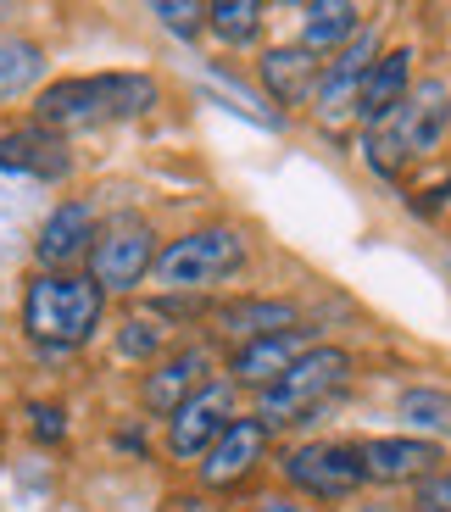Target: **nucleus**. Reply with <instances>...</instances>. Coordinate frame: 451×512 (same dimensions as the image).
<instances>
[{
    "instance_id": "nucleus-4",
    "label": "nucleus",
    "mask_w": 451,
    "mask_h": 512,
    "mask_svg": "<svg viewBox=\"0 0 451 512\" xmlns=\"http://www.w3.org/2000/svg\"><path fill=\"white\" fill-rule=\"evenodd\" d=\"M346 373H351L346 351L312 346L296 368L273 384V390H262V412H257V418L262 423H284V418H296V412H312L323 396H329V390H340V384H346Z\"/></svg>"
},
{
    "instance_id": "nucleus-22",
    "label": "nucleus",
    "mask_w": 451,
    "mask_h": 512,
    "mask_svg": "<svg viewBox=\"0 0 451 512\" xmlns=\"http://www.w3.org/2000/svg\"><path fill=\"white\" fill-rule=\"evenodd\" d=\"M401 418L429 435H451V396L446 390H407L401 396Z\"/></svg>"
},
{
    "instance_id": "nucleus-27",
    "label": "nucleus",
    "mask_w": 451,
    "mask_h": 512,
    "mask_svg": "<svg viewBox=\"0 0 451 512\" xmlns=\"http://www.w3.org/2000/svg\"><path fill=\"white\" fill-rule=\"evenodd\" d=\"M257 512H301V507H296V501H284V496H268Z\"/></svg>"
},
{
    "instance_id": "nucleus-13",
    "label": "nucleus",
    "mask_w": 451,
    "mask_h": 512,
    "mask_svg": "<svg viewBox=\"0 0 451 512\" xmlns=\"http://www.w3.org/2000/svg\"><path fill=\"white\" fill-rule=\"evenodd\" d=\"M446 84H418L407 101L396 106V112L385 117L390 128H396V140H401V151L413 156V151H435V140H440V128H446Z\"/></svg>"
},
{
    "instance_id": "nucleus-20",
    "label": "nucleus",
    "mask_w": 451,
    "mask_h": 512,
    "mask_svg": "<svg viewBox=\"0 0 451 512\" xmlns=\"http://www.w3.org/2000/svg\"><path fill=\"white\" fill-rule=\"evenodd\" d=\"M207 28L223 45H251L262 28V6L257 0H212L207 6Z\"/></svg>"
},
{
    "instance_id": "nucleus-25",
    "label": "nucleus",
    "mask_w": 451,
    "mask_h": 512,
    "mask_svg": "<svg viewBox=\"0 0 451 512\" xmlns=\"http://www.w3.org/2000/svg\"><path fill=\"white\" fill-rule=\"evenodd\" d=\"M413 512H451V474H429L418 501H413Z\"/></svg>"
},
{
    "instance_id": "nucleus-12",
    "label": "nucleus",
    "mask_w": 451,
    "mask_h": 512,
    "mask_svg": "<svg viewBox=\"0 0 451 512\" xmlns=\"http://www.w3.org/2000/svg\"><path fill=\"white\" fill-rule=\"evenodd\" d=\"M262 446H268V423L262 418H234L218 435V446L207 451V462H201V479H207V485H234V479H245L251 468H257Z\"/></svg>"
},
{
    "instance_id": "nucleus-2",
    "label": "nucleus",
    "mask_w": 451,
    "mask_h": 512,
    "mask_svg": "<svg viewBox=\"0 0 451 512\" xmlns=\"http://www.w3.org/2000/svg\"><path fill=\"white\" fill-rule=\"evenodd\" d=\"M101 307H106V295L84 273H39L23 295V329L39 346L73 351L101 329Z\"/></svg>"
},
{
    "instance_id": "nucleus-7",
    "label": "nucleus",
    "mask_w": 451,
    "mask_h": 512,
    "mask_svg": "<svg viewBox=\"0 0 451 512\" xmlns=\"http://www.w3.org/2000/svg\"><path fill=\"white\" fill-rule=\"evenodd\" d=\"M284 479L307 496H323V501H340L362 485V457L357 446H296L284 457Z\"/></svg>"
},
{
    "instance_id": "nucleus-10",
    "label": "nucleus",
    "mask_w": 451,
    "mask_h": 512,
    "mask_svg": "<svg viewBox=\"0 0 451 512\" xmlns=\"http://www.w3.org/2000/svg\"><path fill=\"white\" fill-rule=\"evenodd\" d=\"M362 457V479H379V485H407V479H429L435 474V440H368L357 446Z\"/></svg>"
},
{
    "instance_id": "nucleus-8",
    "label": "nucleus",
    "mask_w": 451,
    "mask_h": 512,
    "mask_svg": "<svg viewBox=\"0 0 451 512\" xmlns=\"http://www.w3.org/2000/svg\"><path fill=\"white\" fill-rule=\"evenodd\" d=\"M90 251H95V206H90V201H62L51 218L39 223L34 256H39L51 273L73 268L78 256H90Z\"/></svg>"
},
{
    "instance_id": "nucleus-16",
    "label": "nucleus",
    "mask_w": 451,
    "mask_h": 512,
    "mask_svg": "<svg viewBox=\"0 0 451 512\" xmlns=\"http://www.w3.org/2000/svg\"><path fill=\"white\" fill-rule=\"evenodd\" d=\"M73 156H67L62 140L39 134V128H23V134H6L0 140V173H28V179H62Z\"/></svg>"
},
{
    "instance_id": "nucleus-3",
    "label": "nucleus",
    "mask_w": 451,
    "mask_h": 512,
    "mask_svg": "<svg viewBox=\"0 0 451 512\" xmlns=\"http://www.w3.org/2000/svg\"><path fill=\"white\" fill-rule=\"evenodd\" d=\"M240 262H245V240L234 229H195L156 256L151 273L162 290H207V284L229 279Z\"/></svg>"
},
{
    "instance_id": "nucleus-11",
    "label": "nucleus",
    "mask_w": 451,
    "mask_h": 512,
    "mask_svg": "<svg viewBox=\"0 0 451 512\" xmlns=\"http://www.w3.org/2000/svg\"><path fill=\"white\" fill-rule=\"evenodd\" d=\"M307 351H312L307 334H301V329H284V334H268V340H251V346H240V351H234V362H229V373H234L240 384H262V390H273V384L296 368Z\"/></svg>"
},
{
    "instance_id": "nucleus-21",
    "label": "nucleus",
    "mask_w": 451,
    "mask_h": 512,
    "mask_svg": "<svg viewBox=\"0 0 451 512\" xmlns=\"http://www.w3.org/2000/svg\"><path fill=\"white\" fill-rule=\"evenodd\" d=\"M39 73H45V56H39L34 45H23V39H0V101H6V95H23Z\"/></svg>"
},
{
    "instance_id": "nucleus-14",
    "label": "nucleus",
    "mask_w": 451,
    "mask_h": 512,
    "mask_svg": "<svg viewBox=\"0 0 451 512\" xmlns=\"http://www.w3.org/2000/svg\"><path fill=\"white\" fill-rule=\"evenodd\" d=\"M207 373H212V362H207V351L201 346H190V351H179V357H168L162 362V368L156 373H145V407L151 412H179L184 401L195 396V390H201V384H207Z\"/></svg>"
},
{
    "instance_id": "nucleus-6",
    "label": "nucleus",
    "mask_w": 451,
    "mask_h": 512,
    "mask_svg": "<svg viewBox=\"0 0 451 512\" xmlns=\"http://www.w3.org/2000/svg\"><path fill=\"white\" fill-rule=\"evenodd\" d=\"M229 401H234V390L223 379H207L201 390H195L190 401H184L179 412L168 418V451L179 462H195V457H207L212 446H218V435L229 429Z\"/></svg>"
},
{
    "instance_id": "nucleus-19",
    "label": "nucleus",
    "mask_w": 451,
    "mask_h": 512,
    "mask_svg": "<svg viewBox=\"0 0 451 512\" xmlns=\"http://www.w3.org/2000/svg\"><path fill=\"white\" fill-rule=\"evenodd\" d=\"M223 329L245 334V346H251V340L301 329V323H296V307H290V301H234V307H223Z\"/></svg>"
},
{
    "instance_id": "nucleus-1",
    "label": "nucleus",
    "mask_w": 451,
    "mask_h": 512,
    "mask_svg": "<svg viewBox=\"0 0 451 512\" xmlns=\"http://www.w3.org/2000/svg\"><path fill=\"white\" fill-rule=\"evenodd\" d=\"M156 106V78L145 73H90V78H62L51 90H39L34 117L45 128H95L117 117H140Z\"/></svg>"
},
{
    "instance_id": "nucleus-5",
    "label": "nucleus",
    "mask_w": 451,
    "mask_h": 512,
    "mask_svg": "<svg viewBox=\"0 0 451 512\" xmlns=\"http://www.w3.org/2000/svg\"><path fill=\"white\" fill-rule=\"evenodd\" d=\"M156 262V245H151V229L140 218H117L106 234H95V251H90V284L95 290H134V284L151 273Z\"/></svg>"
},
{
    "instance_id": "nucleus-23",
    "label": "nucleus",
    "mask_w": 451,
    "mask_h": 512,
    "mask_svg": "<svg viewBox=\"0 0 451 512\" xmlns=\"http://www.w3.org/2000/svg\"><path fill=\"white\" fill-rule=\"evenodd\" d=\"M151 17H162V28H173V34H195L207 23V6H195V0H156Z\"/></svg>"
},
{
    "instance_id": "nucleus-24",
    "label": "nucleus",
    "mask_w": 451,
    "mask_h": 512,
    "mask_svg": "<svg viewBox=\"0 0 451 512\" xmlns=\"http://www.w3.org/2000/svg\"><path fill=\"white\" fill-rule=\"evenodd\" d=\"M162 334L168 329H156L151 318H134V323H123V334H117V351H123V357H151V351H162Z\"/></svg>"
},
{
    "instance_id": "nucleus-26",
    "label": "nucleus",
    "mask_w": 451,
    "mask_h": 512,
    "mask_svg": "<svg viewBox=\"0 0 451 512\" xmlns=\"http://www.w3.org/2000/svg\"><path fill=\"white\" fill-rule=\"evenodd\" d=\"M28 418H34V435H39V440H62V435H67L62 407H45V401H39V407H28Z\"/></svg>"
},
{
    "instance_id": "nucleus-9",
    "label": "nucleus",
    "mask_w": 451,
    "mask_h": 512,
    "mask_svg": "<svg viewBox=\"0 0 451 512\" xmlns=\"http://www.w3.org/2000/svg\"><path fill=\"white\" fill-rule=\"evenodd\" d=\"M368 67H374V34H362L357 45H346L340 62L318 78V90H312V95H318V117H323V123H346V117L357 112V95H362Z\"/></svg>"
},
{
    "instance_id": "nucleus-15",
    "label": "nucleus",
    "mask_w": 451,
    "mask_h": 512,
    "mask_svg": "<svg viewBox=\"0 0 451 512\" xmlns=\"http://www.w3.org/2000/svg\"><path fill=\"white\" fill-rule=\"evenodd\" d=\"M407 84H413V51H390L385 62L368 67L357 95V117L362 123H385L401 101H407Z\"/></svg>"
},
{
    "instance_id": "nucleus-17",
    "label": "nucleus",
    "mask_w": 451,
    "mask_h": 512,
    "mask_svg": "<svg viewBox=\"0 0 451 512\" xmlns=\"http://www.w3.org/2000/svg\"><path fill=\"white\" fill-rule=\"evenodd\" d=\"M262 84L273 90V101L296 106L318 90V62L307 51H268L262 56Z\"/></svg>"
},
{
    "instance_id": "nucleus-18",
    "label": "nucleus",
    "mask_w": 451,
    "mask_h": 512,
    "mask_svg": "<svg viewBox=\"0 0 451 512\" xmlns=\"http://www.w3.org/2000/svg\"><path fill=\"white\" fill-rule=\"evenodd\" d=\"M357 34V6H346V0H318V6H307V23H301V51H346V39Z\"/></svg>"
}]
</instances>
